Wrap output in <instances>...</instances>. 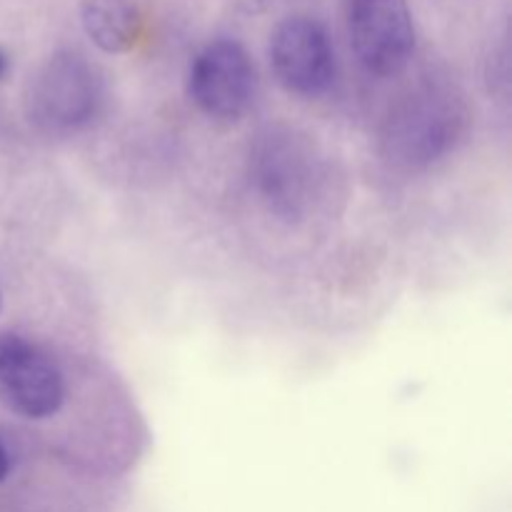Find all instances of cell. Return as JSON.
I'll list each match as a JSON object with an SVG mask.
<instances>
[{
    "mask_svg": "<svg viewBox=\"0 0 512 512\" xmlns=\"http://www.w3.org/2000/svg\"><path fill=\"white\" fill-rule=\"evenodd\" d=\"M5 73H8V55H5L3 50H0V80H3Z\"/></svg>",
    "mask_w": 512,
    "mask_h": 512,
    "instance_id": "obj_10",
    "label": "cell"
},
{
    "mask_svg": "<svg viewBox=\"0 0 512 512\" xmlns=\"http://www.w3.org/2000/svg\"><path fill=\"white\" fill-rule=\"evenodd\" d=\"M8 473H10V455H8V450H5L3 440H0V483L8 478Z\"/></svg>",
    "mask_w": 512,
    "mask_h": 512,
    "instance_id": "obj_9",
    "label": "cell"
},
{
    "mask_svg": "<svg viewBox=\"0 0 512 512\" xmlns=\"http://www.w3.org/2000/svg\"><path fill=\"white\" fill-rule=\"evenodd\" d=\"M188 95L195 108L218 123H235L255 95V65L248 50L230 38L205 45L190 63Z\"/></svg>",
    "mask_w": 512,
    "mask_h": 512,
    "instance_id": "obj_5",
    "label": "cell"
},
{
    "mask_svg": "<svg viewBox=\"0 0 512 512\" xmlns=\"http://www.w3.org/2000/svg\"><path fill=\"white\" fill-rule=\"evenodd\" d=\"M63 373L40 345L0 333V403L28 420H45L63 408Z\"/></svg>",
    "mask_w": 512,
    "mask_h": 512,
    "instance_id": "obj_7",
    "label": "cell"
},
{
    "mask_svg": "<svg viewBox=\"0 0 512 512\" xmlns=\"http://www.w3.org/2000/svg\"><path fill=\"white\" fill-rule=\"evenodd\" d=\"M100 70L78 50H58L28 80L25 115L45 135H70L93 123L103 103Z\"/></svg>",
    "mask_w": 512,
    "mask_h": 512,
    "instance_id": "obj_3",
    "label": "cell"
},
{
    "mask_svg": "<svg viewBox=\"0 0 512 512\" xmlns=\"http://www.w3.org/2000/svg\"><path fill=\"white\" fill-rule=\"evenodd\" d=\"M248 175L268 213L285 223H300L318 190V155L308 135L288 125H268L250 145Z\"/></svg>",
    "mask_w": 512,
    "mask_h": 512,
    "instance_id": "obj_2",
    "label": "cell"
},
{
    "mask_svg": "<svg viewBox=\"0 0 512 512\" xmlns=\"http://www.w3.org/2000/svg\"><path fill=\"white\" fill-rule=\"evenodd\" d=\"M270 68L288 93L318 98L335 80V50L320 20L290 15L270 35Z\"/></svg>",
    "mask_w": 512,
    "mask_h": 512,
    "instance_id": "obj_6",
    "label": "cell"
},
{
    "mask_svg": "<svg viewBox=\"0 0 512 512\" xmlns=\"http://www.w3.org/2000/svg\"><path fill=\"white\" fill-rule=\"evenodd\" d=\"M468 125L470 108L453 85L425 83L390 110L380 153L395 168L423 170L455 150Z\"/></svg>",
    "mask_w": 512,
    "mask_h": 512,
    "instance_id": "obj_1",
    "label": "cell"
},
{
    "mask_svg": "<svg viewBox=\"0 0 512 512\" xmlns=\"http://www.w3.org/2000/svg\"><path fill=\"white\" fill-rule=\"evenodd\" d=\"M80 23L105 53H125L143 30L138 0H80Z\"/></svg>",
    "mask_w": 512,
    "mask_h": 512,
    "instance_id": "obj_8",
    "label": "cell"
},
{
    "mask_svg": "<svg viewBox=\"0 0 512 512\" xmlns=\"http://www.w3.org/2000/svg\"><path fill=\"white\" fill-rule=\"evenodd\" d=\"M345 25L358 63L378 78L408 68L415 53V23L408 0H345Z\"/></svg>",
    "mask_w": 512,
    "mask_h": 512,
    "instance_id": "obj_4",
    "label": "cell"
}]
</instances>
